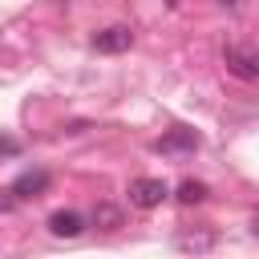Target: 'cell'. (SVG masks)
<instances>
[{
	"instance_id": "cell-3",
	"label": "cell",
	"mask_w": 259,
	"mask_h": 259,
	"mask_svg": "<svg viewBox=\"0 0 259 259\" xmlns=\"http://www.w3.org/2000/svg\"><path fill=\"white\" fill-rule=\"evenodd\" d=\"M85 231V219L77 214V210H53L49 214V235H57V239H77Z\"/></svg>"
},
{
	"instance_id": "cell-5",
	"label": "cell",
	"mask_w": 259,
	"mask_h": 259,
	"mask_svg": "<svg viewBox=\"0 0 259 259\" xmlns=\"http://www.w3.org/2000/svg\"><path fill=\"white\" fill-rule=\"evenodd\" d=\"M8 190H12L16 198H36V194L49 190V174H45V170H28V174H20Z\"/></svg>"
},
{
	"instance_id": "cell-1",
	"label": "cell",
	"mask_w": 259,
	"mask_h": 259,
	"mask_svg": "<svg viewBox=\"0 0 259 259\" xmlns=\"http://www.w3.org/2000/svg\"><path fill=\"white\" fill-rule=\"evenodd\" d=\"M125 194H130V206H138V210H154V206H162V198H166L170 190H166L162 178H134Z\"/></svg>"
},
{
	"instance_id": "cell-6",
	"label": "cell",
	"mask_w": 259,
	"mask_h": 259,
	"mask_svg": "<svg viewBox=\"0 0 259 259\" xmlns=\"http://www.w3.org/2000/svg\"><path fill=\"white\" fill-rule=\"evenodd\" d=\"M194 146H198L194 130H174V134H166V138L158 142V150H162V154H182V150H194Z\"/></svg>"
},
{
	"instance_id": "cell-7",
	"label": "cell",
	"mask_w": 259,
	"mask_h": 259,
	"mask_svg": "<svg viewBox=\"0 0 259 259\" xmlns=\"http://www.w3.org/2000/svg\"><path fill=\"white\" fill-rule=\"evenodd\" d=\"M93 223H97V227H121V210L109 206V202H101V206L93 210Z\"/></svg>"
},
{
	"instance_id": "cell-2",
	"label": "cell",
	"mask_w": 259,
	"mask_h": 259,
	"mask_svg": "<svg viewBox=\"0 0 259 259\" xmlns=\"http://www.w3.org/2000/svg\"><path fill=\"white\" fill-rule=\"evenodd\" d=\"M130 45H134V28L130 24H109V28H101L93 36V49L97 53H125Z\"/></svg>"
},
{
	"instance_id": "cell-9",
	"label": "cell",
	"mask_w": 259,
	"mask_h": 259,
	"mask_svg": "<svg viewBox=\"0 0 259 259\" xmlns=\"http://www.w3.org/2000/svg\"><path fill=\"white\" fill-rule=\"evenodd\" d=\"M12 206H16V194L12 190H0V214H8Z\"/></svg>"
},
{
	"instance_id": "cell-4",
	"label": "cell",
	"mask_w": 259,
	"mask_h": 259,
	"mask_svg": "<svg viewBox=\"0 0 259 259\" xmlns=\"http://www.w3.org/2000/svg\"><path fill=\"white\" fill-rule=\"evenodd\" d=\"M223 61H227V69H231L235 77H243V81H255V77H259V69H255V57H251L247 49H235V45H231V49L223 53Z\"/></svg>"
},
{
	"instance_id": "cell-8",
	"label": "cell",
	"mask_w": 259,
	"mask_h": 259,
	"mask_svg": "<svg viewBox=\"0 0 259 259\" xmlns=\"http://www.w3.org/2000/svg\"><path fill=\"white\" fill-rule=\"evenodd\" d=\"M178 198H182L186 206H190V202H202V198H206V186H202V182H182V186H178Z\"/></svg>"
}]
</instances>
